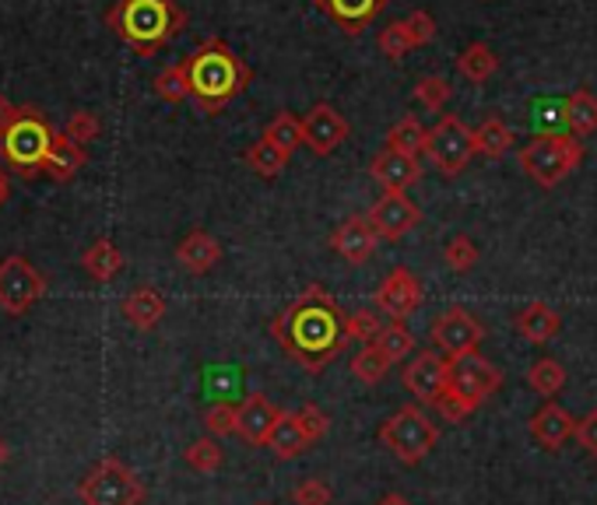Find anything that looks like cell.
I'll list each match as a JSON object with an SVG mask.
<instances>
[{"label": "cell", "mask_w": 597, "mask_h": 505, "mask_svg": "<svg viewBox=\"0 0 597 505\" xmlns=\"http://www.w3.org/2000/svg\"><path fill=\"white\" fill-rule=\"evenodd\" d=\"M344 323H349V312H341L338 298L320 284H309L271 320V337L309 375H320L349 344Z\"/></svg>", "instance_id": "cell-1"}, {"label": "cell", "mask_w": 597, "mask_h": 505, "mask_svg": "<svg viewBox=\"0 0 597 505\" xmlns=\"http://www.w3.org/2000/svg\"><path fill=\"white\" fill-rule=\"evenodd\" d=\"M186 82H191V99L200 106V113H222V109L240 99L249 85V67L243 57L229 50L226 39H204L197 50L183 60Z\"/></svg>", "instance_id": "cell-2"}, {"label": "cell", "mask_w": 597, "mask_h": 505, "mask_svg": "<svg viewBox=\"0 0 597 505\" xmlns=\"http://www.w3.org/2000/svg\"><path fill=\"white\" fill-rule=\"evenodd\" d=\"M106 25L141 57H155L186 28V11L176 0H117L106 11Z\"/></svg>", "instance_id": "cell-3"}, {"label": "cell", "mask_w": 597, "mask_h": 505, "mask_svg": "<svg viewBox=\"0 0 597 505\" xmlns=\"http://www.w3.org/2000/svg\"><path fill=\"white\" fill-rule=\"evenodd\" d=\"M53 145H57V131L33 106H22L19 116L0 131V155H4L8 165L19 169L22 176H36L39 169H46V158H50Z\"/></svg>", "instance_id": "cell-4"}, {"label": "cell", "mask_w": 597, "mask_h": 505, "mask_svg": "<svg viewBox=\"0 0 597 505\" xmlns=\"http://www.w3.org/2000/svg\"><path fill=\"white\" fill-rule=\"evenodd\" d=\"M516 158H521V169L527 172V180L552 189L570 176L573 169H580V162H584V145H580L573 134H534Z\"/></svg>", "instance_id": "cell-5"}, {"label": "cell", "mask_w": 597, "mask_h": 505, "mask_svg": "<svg viewBox=\"0 0 597 505\" xmlns=\"http://www.w3.org/2000/svg\"><path fill=\"white\" fill-rule=\"evenodd\" d=\"M380 442L404 467H415L436 449L439 429L418 404H407V407H398L394 415L380 424Z\"/></svg>", "instance_id": "cell-6"}, {"label": "cell", "mask_w": 597, "mask_h": 505, "mask_svg": "<svg viewBox=\"0 0 597 505\" xmlns=\"http://www.w3.org/2000/svg\"><path fill=\"white\" fill-rule=\"evenodd\" d=\"M77 495H82L85 505H141L148 492L131 467H123L120 460L109 456V460L96 464L85 473Z\"/></svg>", "instance_id": "cell-7"}, {"label": "cell", "mask_w": 597, "mask_h": 505, "mask_svg": "<svg viewBox=\"0 0 597 505\" xmlns=\"http://www.w3.org/2000/svg\"><path fill=\"white\" fill-rule=\"evenodd\" d=\"M426 155H429V162L439 172H443L447 180L461 176L471 158L478 155L475 131H471V126L461 116L443 113V116H439V123L429 131V137H426Z\"/></svg>", "instance_id": "cell-8"}, {"label": "cell", "mask_w": 597, "mask_h": 505, "mask_svg": "<svg viewBox=\"0 0 597 505\" xmlns=\"http://www.w3.org/2000/svg\"><path fill=\"white\" fill-rule=\"evenodd\" d=\"M499 386H502V372L492 366L489 358H482L478 352L461 355V358H450L447 390H450L458 401H464L467 410H478Z\"/></svg>", "instance_id": "cell-9"}, {"label": "cell", "mask_w": 597, "mask_h": 505, "mask_svg": "<svg viewBox=\"0 0 597 505\" xmlns=\"http://www.w3.org/2000/svg\"><path fill=\"white\" fill-rule=\"evenodd\" d=\"M42 295H46V278L25 257L11 253V257L0 260V309L8 316L28 312Z\"/></svg>", "instance_id": "cell-10"}, {"label": "cell", "mask_w": 597, "mask_h": 505, "mask_svg": "<svg viewBox=\"0 0 597 505\" xmlns=\"http://www.w3.org/2000/svg\"><path fill=\"white\" fill-rule=\"evenodd\" d=\"M429 337L436 344V352H443L447 358H461L478 352V344L485 341V327L464 306H450L432 320Z\"/></svg>", "instance_id": "cell-11"}, {"label": "cell", "mask_w": 597, "mask_h": 505, "mask_svg": "<svg viewBox=\"0 0 597 505\" xmlns=\"http://www.w3.org/2000/svg\"><path fill=\"white\" fill-rule=\"evenodd\" d=\"M298 120H303V145L317 158L334 155L352 134L349 120H344L331 102H317L306 116H298Z\"/></svg>", "instance_id": "cell-12"}, {"label": "cell", "mask_w": 597, "mask_h": 505, "mask_svg": "<svg viewBox=\"0 0 597 505\" xmlns=\"http://www.w3.org/2000/svg\"><path fill=\"white\" fill-rule=\"evenodd\" d=\"M401 379H404V386H407V393H412L415 401H422L426 407H432L439 393L447 390L450 358H443L439 352H432V347H426V352H415L412 361L404 366Z\"/></svg>", "instance_id": "cell-13"}, {"label": "cell", "mask_w": 597, "mask_h": 505, "mask_svg": "<svg viewBox=\"0 0 597 505\" xmlns=\"http://www.w3.org/2000/svg\"><path fill=\"white\" fill-rule=\"evenodd\" d=\"M373 303H376V309H380V312H387L390 320L404 323L407 316H412L422 306V281H418V274L407 271V267H394V271L383 278L380 288H376Z\"/></svg>", "instance_id": "cell-14"}, {"label": "cell", "mask_w": 597, "mask_h": 505, "mask_svg": "<svg viewBox=\"0 0 597 505\" xmlns=\"http://www.w3.org/2000/svg\"><path fill=\"white\" fill-rule=\"evenodd\" d=\"M369 221H373V229H376V235H380V239L398 243V239H404V235L418 225L422 211H418V204L412 197H404V194H383L369 208Z\"/></svg>", "instance_id": "cell-15"}, {"label": "cell", "mask_w": 597, "mask_h": 505, "mask_svg": "<svg viewBox=\"0 0 597 505\" xmlns=\"http://www.w3.org/2000/svg\"><path fill=\"white\" fill-rule=\"evenodd\" d=\"M376 246H380V235H376L369 214H349L331 235V249L352 267L366 263L376 253Z\"/></svg>", "instance_id": "cell-16"}, {"label": "cell", "mask_w": 597, "mask_h": 505, "mask_svg": "<svg viewBox=\"0 0 597 505\" xmlns=\"http://www.w3.org/2000/svg\"><path fill=\"white\" fill-rule=\"evenodd\" d=\"M281 421V410L264 397V393H249L240 404V421H235V435H240L246 446H267Z\"/></svg>", "instance_id": "cell-17"}, {"label": "cell", "mask_w": 597, "mask_h": 505, "mask_svg": "<svg viewBox=\"0 0 597 505\" xmlns=\"http://www.w3.org/2000/svg\"><path fill=\"white\" fill-rule=\"evenodd\" d=\"M313 4H317L344 36H358V32H366L380 19L390 0H313Z\"/></svg>", "instance_id": "cell-18"}, {"label": "cell", "mask_w": 597, "mask_h": 505, "mask_svg": "<svg viewBox=\"0 0 597 505\" xmlns=\"http://www.w3.org/2000/svg\"><path fill=\"white\" fill-rule=\"evenodd\" d=\"M369 172H373V180L387 189V194H404L407 186L422 180V162H418V158H412V155L383 148L380 155L373 158Z\"/></svg>", "instance_id": "cell-19"}, {"label": "cell", "mask_w": 597, "mask_h": 505, "mask_svg": "<svg viewBox=\"0 0 597 505\" xmlns=\"http://www.w3.org/2000/svg\"><path fill=\"white\" fill-rule=\"evenodd\" d=\"M573 432H576V418L570 415L565 407H559V404H552L548 401L538 415L531 418V435H534V442H538L541 449H548V453H559L565 442L573 439Z\"/></svg>", "instance_id": "cell-20"}, {"label": "cell", "mask_w": 597, "mask_h": 505, "mask_svg": "<svg viewBox=\"0 0 597 505\" xmlns=\"http://www.w3.org/2000/svg\"><path fill=\"white\" fill-rule=\"evenodd\" d=\"M176 260H180L183 271L208 274L211 267L222 260V243H218L211 232L194 229V232H186V239L176 246Z\"/></svg>", "instance_id": "cell-21"}, {"label": "cell", "mask_w": 597, "mask_h": 505, "mask_svg": "<svg viewBox=\"0 0 597 505\" xmlns=\"http://www.w3.org/2000/svg\"><path fill=\"white\" fill-rule=\"evenodd\" d=\"M123 316H127V323L137 327V330H155L162 323V316H166V298L162 292H155V288H134L127 298L120 303Z\"/></svg>", "instance_id": "cell-22"}, {"label": "cell", "mask_w": 597, "mask_h": 505, "mask_svg": "<svg viewBox=\"0 0 597 505\" xmlns=\"http://www.w3.org/2000/svg\"><path fill=\"white\" fill-rule=\"evenodd\" d=\"M513 327H516V334H521L524 341L548 344L559 334V312L548 303H531V306H524L521 312H516Z\"/></svg>", "instance_id": "cell-23"}, {"label": "cell", "mask_w": 597, "mask_h": 505, "mask_svg": "<svg viewBox=\"0 0 597 505\" xmlns=\"http://www.w3.org/2000/svg\"><path fill=\"white\" fill-rule=\"evenodd\" d=\"M565 123H570V134L576 140L597 134V95L590 88L570 91V99H565Z\"/></svg>", "instance_id": "cell-24"}, {"label": "cell", "mask_w": 597, "mask_h": 505, "mask_svg": "<svg viewBox=\"0 0 597 505\" xmlns=\"http://www.w3.org/2000/svg\"><path fill=\"white\" fill-rule=\"evenodd\" d=\"M271 453L278 456V460H298L313 442H309V435L303 432V424H298V418H295V410H289V415H281V421H278V429H275V435H271Z\"/></svg>", "instance_id": "cell-25"}, {"label": "cell", "mask_w": 597, "mask_h": 505, "mask_svg": "<svg viewBox=\"0 0 597 505\" xmlns=\"http://www.w3.org/2000/svg\"><path fill=\"white\" fill-rule=\"evenodd\" d=\"M85 165V148L74 145V140L68 134H57V145L50 151V158H46V176L57 180V183H68L77 176V169Z\"/></svg>", "instance_id": "cell-26"}, {"label": "cell", "mask_w": 597, "mask_h": 505, "mask_svg": "<svg viewBox=\"0 0 597 505\" xmlns=\"http://www.w3.org/2000/svg\"><path fill=\"white\" fill-rule=\"evenodd\" d=\"M458 71L471 85H485V82H492V74L499 71V57L489 42H471L458 57Z\"/></svg>", "instance_id": "cell-27"}, {"label": "cell", "mask_w": 597, "mask_h": 505, "mask_svg": "<svg viewBox=\"0 0 597 505\" xmlns=\"http://www.w3.org/2000/svg\"><path fill=\"white\" fill-rule=\"evenodd\" d=\"M82 267L85 271L96 278V281H113L120 271H123V253L117 249V243H109V239H96L88 249H85V257H82Z\"/></svg>", "instance_id": "cell-28"}, {"label": "cell", "mask_w": 597, "mask_h": 505, "mask_svg": "<svg viewBox=\"0 0 597 505\" xmlns=\"http://www.w3.org/2000/svg\"><path fill=\"white\" fill-rule=\"evenodd\" d=\"M289 151H281V148H275L271 140H257V145H249L246 148V155H243V162H246V169L254 172V176H260V180H275V176H281V169L289 165Z\"/></svg>", "instance_id": "cell-29"}, {"label": "cell", "mask_w": 597, "mask_h": 505, "mask_svg": "<svg viewBox=\"0 0 597 505\" xmlns=\"http://www.w3.org/2000/svg\"><path fill=\"white\" fill-rule=\"evenodd\" d=\"M513 126L507 120H499V116H489V120H482L475 126V145L485 158H502L510 148H513Z\"/></svg>", "instance_id": "cell-30"}, {"label": "cell", "mask_w": 597, "mask_h": 505, "mask_svg": "<svg viewBox=\"0 0 597 505\" xmlns=\"http://www.w3.org/2000/svg\"><path fill=\"white\" fill-rule=\"evenodd\" d=\"M426 137H429V131H426V126H422L415 116H401L394 126H390V134H387V148H390V151H401V155L418 158L422 151H426Z\"/></svg>", "instance_id": "cell-31"}, {"label": "cell", "mask_w": 597, "mask_h": 505, "mask_svg": "<svg viewBox=\"0 0 597 505\" xmlns=\"http://www.w3.org/2000/svg\"><path fill=\"white\" fill-rule=\"evenodd\" d=\"M376 347L383 352V358L390 361V366H398V361H404L407 355H415V334L407 330L401 320H390L380 334H376L373 341Z\"/></svg>", "instance_id": "cell-32"}, {"label": "cell", "mask_w": 597, "mask_h": 505, "mask_svg": "<svg viewBox=\"0 0 597 505\" xmlns=\"http://www.w3.org/2000/svg\"><path fill=\"white\" fill-rule=\"evenodd\" d=\"M387 372H390V361L383 358V352L376 344H363L352 355V375L358 379V383L376 386V383H383Z\"/></svg>", "instance_id": "cell-33"}, {"label": "cell", "mask_w": 597, "mask_h": 505, "mask_svg": "<svg viewBox=\"0 0 597 505\" xmlns=\"http://www.w3.org/2000/svg\"><path fill=\"white\" fill-rule=\"evenodd\" d=\"M264 140H271L275 148L295 155V148H303V120L292 113H278L271 123L264 126Z\"/></svg>", "instance_id": "cell-34"}, {"label": "cell", "mask_w": 597, "mask_h": 505, "mask_svg": "<svg viewBox=\"0 0 597 505\" xmlns=\"http://www.w3.org/2000/svg\"><path fill=\"white\" fill-rule=\"evenodd\" d=\"M527 386H531L534 393H541V397L552 401L556 393L565 386V369L559 366L556 358H538V361H534V366L527 369Z\"/></svg>", "instance_id": "cell-35"}, {"label": "cell", "mask_w": 597, "mask_h": 505, "mask_svg": "<svg viewBox=\"0 0 597 505\" xmlns=\"http://www.w3.org/2000/svg\"><path fill=\"white\" fill-rule=\"evenodd\" d=\"M155 95L166 102H186L191 99V82H186V67L180 63H169L166 71L155 74Z\"/></svg>", "instance_id": "cell-36"}, {"label": "cell", "mask_w": 597, "mask_h": 505, "mask_svg": "<svg viewBox=\"0 0 597 505\" xmlns=\"http://www.w3.org/2000/svg\"><path fill=\"white\" fill-rule=\"evenodd\" d=\"M478 257H482V249L475 246L471 235H453V239L443 246V260H447V267L453 274H467L471 267L478 263Z\"/></svg>", "instance_id": "cell-37"}, {"label": "cell", "mask_w": 597, "mask_h": 505, "mask_svg": "<svg viewBox=\"0 0 597 505\" xmlns=\"http://www.w3.org/2000/svg\"><path fill=\"white\" fill-rule=\"evenodd\" d=\"M183 460L197 473H215L218 467H222V449H218L215 439H197L183 449Z\"/></svg>", "instance_id": "cell-38"}, {"label": "cell", "mask_w": 597, "mask_h": 505, "mask_svg": "<svg viewBox=\"0 0 597 505\" xmlns=\"http://www.w3.org/2000/svg\"><path fill=\"white\" fill-rule=\"evenodd\" d=\"M450 82L443 74H426V77H418V85H415V102L418 106H426L429 113H439V109L447 106L450 99Z\"/></svg>", "instance_id": "cell-39"}, {"label": "cell", "mask_w": 597, "mask_h": 505, "mask_svg": "<svg viewBox=\"0 0 597 505\" xmlns=\"http://www.w3.org/2000/svg\"><path fill=\"white\" fill-rule=\"evenodd\" d=\"M380 53L387 57V60H404L407 53L415 50V42H412V36H407V28H404V22H390L383 32H380Z\"/></svg>", "instance_id": "cell-40"}, {"label": "cell", "mask_w": 597, "mask_h": 505, "mask_svg": "<svg viewBox=\"0 0 597 505\" xmlns=\"http://www.w3.org/2000/svg\"><path fill=\"white\" fill-rule=\"evenodd\" d=\"M235 421H240V407H232L229 401H215L208 410H204V424H208L211 435H232Z\"/></svg>", "instance_id": "cell-41"}, {"label": "cell", "mask_w": 597, "mask_h": 505, "mask_svg": "<svg viewBox=\"0 0 597 505\" xmlns=\"http://www.w3.org/2000/svg\"><path fill=\"white\" fill-rule=\"evenodd\" d=\"M99 131H102V123H99V116L96 113H88V109H77V113L68 120V126H64V134L74 140V145H92V140L99 137Z\"/></svg>", "instance_id": "cell-42"}, {"label": "cell", "mask_w": 597, "mask_h": 505, "mask_svg": "<svg viewBox=\"0 0 597 505\" xmlns=\"http://www.w3.org/2000/svg\"><path fill=\"white\" fill-rule=\"evenodd\" d=\"M344 330H349V341L373 344L376 334L383 330V323H380V316H376L373 309H363V312H349V323H344Z\"/></svg>", "instance_id": "cell-43"}, {"label": "cell", "mask_w": 597, "mask_h": 505, "mask_svg": "<svg viewBox=\"0 0 597 505\" xmlns=\"http://www.w3.org/2000/svg\"><path fill=\"white\" fill-rule=\"evenodd\" d=\"M295 418H298V424H303V432L309 435V442H320L327 432H331V418H327V410L317 407L313 401H306L303 407H298Z\"/></svg>", "instance_id": "cell-44"}, {"label": "cell", "mask_w": 597, "mask_h": 505, "mask_svg": "<svg viewBox=\"0 0 597 505\" xmlns=\"http://www.w3.org/2000/svg\"><path fill=\"white\" fill-rule=\"evenodd\" d=\"M404 22V28H407V36H412V42L415 46H426V42H432L436 39V19H432V11H426V8H415L407 19H401Z\"/></svg>", "instance_id": "cell-45"}, {"label": "cell", "mask_w": 597, "mask_h": 505, "mask_svg": "<svg viewBox=\"0 0 597 505\" xmlns=\"http://www.w3.org/2000/svg\"><path fill=\"white\" fill-rule=\"evenodd\" d=\"M292 502L295 505H331V484L324 478H306L295 484L292 492Z\"/></svg>", "instance_id": "cell-46"}, {"label": "cell", "mask_w": 597, "mask_h": 505, "mask_svg": "<svg viewBox=\"0 0 597 505\" xmlns=\"http://www.w3.org/2000/svg\"><path fill=\"white\" fill-rule=\"evenodd\" d=\"M573 439H576L580 446H584L590 456H597V407H594V410H587V415L576 421Z\"/></svg>", "instance_id": "cell-47"}, {"label": "cell", "mask_w": 597, "mask_h": 505, "mask_svg": "<svg viewBox=\"0 0 597 505\" xmlns=\"http://www.w3.org/2000/svg\"><path fill=\"white\" fill-rule=\"evenodd\" d=\"M432 407H436L439 415H443L447 421H464V418L471 415V410H467V404H464V401H458V397H453L450 390H443V393H439V397H436V404H432Z\"/></svg>", "instance_id": "cell-48"}, {"label": "cell", "mask_w": 597, "mask_h": 505, "mask_svg": "<svg viewBox=\"0 0 597 505\" xmlns=\"http://www.w3.org/2000/svg\"><path fill=\"white\" fill-rule=\"evenodd\" d=\"M14 116H19V106H14V102L8 99V95H0V131H4V126H8Z\"/></svg>", "instance_id": "cell-49"}, {"label": "cell", "mask_w": 597, "mask_h": 505, "mask_svg": "<svg viewBox=\"0 0 597 505\" xmlns=\"http://www.w3.org/2000/svg\"><path fill=\"white\" fill-rule=\"evenodd\" d=\"M376 505H412L404 495H398V492H387V495H380L376 498Z\"/></svg>", "instance_id": "cell-50"}, {"label": "cell", "mask_w": 597, "mask_h": 505, "mask_svg": "<svg viewBox=\"0 0 597 505\" xmlns=\"http://www.w3.org/2000/svg\"><path fill=\"white\" fill-rule=\"evenodd\" d=\"M8 197H11V180H8V172L0 169V208L8 204Z\"/></svg>", "instance_id": "cell-51"}, {"label": "cell", "mask_w": 597, "mask_h": 505, "mask_svg": "<svg viewBox=\"0 0 597 505\" xmlns=\"http://www.w3.org/2000/svg\"><path fill=\"white\" fill-rule=\"evenodd\" d=\"M8 456H11V449H8V442H4V439H0V467H4V464H8Z\"/></svg>", "instance_id": "cell-52"}, {"label": "cell", "mask_w": 597, "mask_h": 505, "mask_svg": "<svg viewBox=\"0 0 597 505\" xmlns=\"http://www.w3.org/2000/svg\"><path fill=\"white\" fill-rule=\"evenodd\" d=\"M257 505H267V502H257Z\"/></svg>", "instance_id": "cell-53"}]
</instances>
